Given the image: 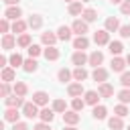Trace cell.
<instances>
[{
	"label": "cell",
	"mask_w": 130,
	"mask_h": 130,
	"mask_svg": "<svg viewBox=\"0 0 130 130\" xmlns=\"http://www.w3.org/2000/svg\"><path fill=\"white\" fill-rule=\"evenodd\" d=\"M110 2H112V4H122L124 0H110Z\"/></svg>",
	"instance_id": "obj_51"
},
{
	"label": "cell",
	"mask_w": 130,
	"mask_h": 130,
	"mask_svg": "<svg viewBox=\"0 0 130 130\" xmlns=\"http://www.w3.org/2000/svg\"><path fill=\"white\" fill-rule=\"evenodd\" d=\"M89 47V39L83 35V37H77L75 41H73V49H77V51H83V49H87Z\"/></svg>",
	"instance_id": "obj_20"
},
{
	"label": "cell",
	"mask_w": 130,
	"mask_h": 130,
	"mask_svg": "<svg viewBox=\"0 0 130 130\" xmlns=\"http://www.w3.org/2000/svg\"><path fill=\"white\" fill-rule=\"evenodd\" d=\"M73 79L79 81V83L85 81V79H87V71H85L83 67H75V69H73Z\"/></svg>",
	"instance_id": "obj_34"
},
{
	"label": "cell",
	"mask_w": 130,
	"mask_h": 130,
	"mask_svg": "<svg viewBox=\"0 0 130 130\" xmlns=\"http://www.w3.org/2000/svg\"><path fill=\"white\" fill-rule=\"evenodd\" d=\"M71 32H73V30H71V26H65V24H63V26H59L57 37H59L61 41H69V39H71Z\"/></svg>",
	"instance_id": "obj_24"
},
{
	"label": "cell",
	"mask_w": 130,
	"mask_h": 130,
	"mask_svg": "<svg viewBox=\"0 0 130 130\" xmlns=\"http://www.w3.org/2000/svg\"><path fill=\"white\" fill-rule=\"evenodd\" d=\"M79 120H81V116H79L75 110H67V112L63 114V122H65L67 126H75Z\"/></svg>",
	"instance_id": "obj_6"
},
{
	"label": "cell",
	"mask_w": 130,
	"mask_h": 130,
	"mask_svg": "<svg viewBox=\"0 0 130 130\" xmlns=\"http://www.w3.org/2000/svg\"><path fill=\"white\" fill-rule=\"evenodd\" d=\"M83 106H85V100H81V98H73V102H71V110L81 112V110H83Z\"/></svg>",
	"instance_id": "obj_38"
},
{
	"label": "cell",
	"mask_w": 130,
	"mask_h": 130,
	"mask_svg": "<svg viewBox=\"0 0 130 130\" xmlns=\"http://www.w3.org/2000/svg\"><path fill=\"white\" fill-rule=\"evenodd\" d=\"M8 28H10V24H8V18H2V20H0V30H2L4 35H8Z\"/></svg>",
	"instance_id": "obj_45"
},
{
	"label": "cell",
	"mask_w": 130,
	"mask_h": 130,
	"mask_svg": "<svg viewBox=\"0 0 130 130\" xmlns=\"http://www.w3.org/2000/svg\"><path fill=\"white\" fill-rule=\"evenodd\" d=\"M39 118H41V122H53V118H55V110H51V108H43L41 110V114H39Z\"/></svg>",
	"instance_id": "obj_22"
},
{
	"label": "cell",
	"mask_w": 130,
	"mask_h": 130,
	"mask_svg": "<svg viewBox=\"0 0 130 130\" xmlns=\"http://www.w3.org/2000/svg\"><path fill=\"white\" fill-rule=\"evenodd\" d=\"M65 130H77L75 126H65Z\"/></svg>",
	"instance_id": "obj_52"
},
{
	"label": "cell",
	"mask_w": 130,
	"mask_h": 130,
	"mask_svg": "<svg viewBox=\"0 0 130 130\" xmlns=\"http://www.w3.org/2000/svg\"><path fill=\"white\" fill-rule=\"evenodd\" d=\"M83 2H71L69 4V14H73V16H77V14H83Z\"/></svg>",
	"instance_id": "obj_32"
},
{
	"label": "cell",
	"mask_w": 130,
	"mask_h": 130,
	"mask_svg": "<svg viewBox=\"0 0 130 130\" xmlns=\"http://www.w3.org/2000/svg\"><path fill=\"white\" fill-rule=\"evenodd\" d=\"M41 41H43V45H47V47H55V43L59 41V37H57L55 32L47 30V32H43V35H41Z\"/></svg>",
	"instance_id": "obj_10"
},
{
	"label": "cell",
	"mask_w": 130,
	"mask_h": 130,
	"mask_svg": "<svg viewBox=\"0 0 130 130\" xmlns=\"http://www.w3.org/2000/svg\"><path fill=\"white\" fill-rule=\"evenodd\" d=\"M71 63L77 65V67H83L85 63H89V55H85L83 51H75L73 57H71Z\"/></svg>",
	"instance_id": "obj_5"
},
{
	"label": "cell",
	"mask_w": 130,
	"mask_h": 130,
	"mask_svg": "<svg viewBox=\"0 0 130 130\" xmlns=\"http://www.w3.org/2000/svg\"><path fill=\"white\" fill-rule=\"evenodd\" d=\"M118 32H120V37H122V39H130V24H122Z\"/></svg>",
	"instance_id": "obj_43"
},
{
	"label": "cell",
	"mask_w": 130,
	"mask_h": 130,
	"mask_svg": "<svg viewBox=\"0 0 130 130\" xmlns=\"http://www.w3.org/2000/svg\"><path fill=\"white\" fill-rule=\"evenodd\" d=\"M26 51H28V55H30V57H32V59H35V57H39V55H41V53H43V49H41V47H39V45H35V43H32V45H30V47H28V49H26Z\"/></svg>",
	"instance_id": "obj_41"
},
{
	"label": "cell",
	"mask_w": 130,
	"mask_h": 130,
	"mask_svg": "<svg viewBox=\"0 0 130 130\" xmlns=\"http://www.w3.org/2000/svg\"><path fill=\"white\" fill-rule=\"evenodd\" d=\"M126 130H130V126H128V128H126Z\"/></svg>",
	"instance_id": "obj_56"
},
{
	"label": "cell",
	"mask_w": 130,
	"mask_h": 130,
	"mask_svg": "<svg viewBox=\"0 0 130 130\" xmlns=\"http://www.w3.org/2000/svg\"><path fill=\"white\" fill-rule=\"evenodd\" d=\"M6 63H8V59H6V57H4V55H2V57H0V67H2V69H4V67H6Z\"/></svg>",
	"instance_id": "obj_50"
},
{
	"label": "cell",
	"mask_w": 130,
	"mask_h": 130,
	"mask_svg": "<svg viewBox=\"0 0 130 130\" xmlns=\"http://www.w3.org/2000/svg\"><path fill=\"white\" fill-rule=\"evenodd\" d=\"M4 4H8V6H18V0H2Z\"/></svg>",
	"instance_id": "obj_49"
},
{
	"label": "cell",
	"mask_w": 130,
	"mask_h": 130,
	"mask_svg": "<svg viewBox=\"0 0 130 130\" xmlns=\"http://www.w3.org/2000/svg\"><path fill=\"white\" fill-rule=\"evenodd\" d=\"M91 77H93V81H98V83H106V79H108V71H106L104 67H95L93 73H91Z\"/></svg>",
	"instance_id": "obj_13"
},
{
	"label": "cell",
	"mask_w": 130,
	"mask_h": 130,
	"mask_svg": "<svg viewBox=\"0 0 130 130\" xmlns=\"http://www.w3.org/2000/svg\"><path fill=\"white\" fill-rule=\"evenodd\" d=\"M0 95H2V98H8V95H10V85H8V83H2V87H0Z\"/></svg>",
	"instance_id": "obj_46"
},
{
	"label": "cell",
	"mask_w": 130,
	"mask_h": 130,
	"mask_svg": "<svg viewBox=\"0 0 130 130\" xmlns=\"http://www.w3.org/2000/svg\"><path fill=\"white\" fill-rule=\"evenodd\" d=\"M12 91H14L16 95L24 98V95H26V91H28V87H26V83H24V81H16V83H14V87H12Z\"/></svg>",
	"instance_id": "obj_29"
},
{
	"label": "cell",
	"mask_w": 130,
	"mask_h": 130,
	"mask_svg": "<svg viewBox=\"0 0 130 130\" xmlns=\"http://www.w3.org/2000/svg\"><path fill=\"white\" fill-rule=\"evenodd\" d=\"M104 28H106L108 32H116V30H120V20H118L116 16H110V18H106Z\"/></svg>",
	"instance_id": "obj_9"
},
{
	"label": "cell",
	"mask_w": 130,
	"mask_h": 130,
	"mask_svg": "<svg viewBox=\"0 0 130 130\" xmlns=\"http://www.w3.org/2000/svg\"><path fill=\"white\" fill-rule=\"evenodd\" d=\"M32 102L37 106H47L49 104V93L47 91H35L32 93Z\"/></svg>",
	"instance_id": "obj_14"
},
{
	"label": "cell",
	"mask_w": 130,
	"mask_h": 130,
	"mask_svg": "<svg viewBox=\"0 0 130 130\" xmlns=\"http://www.w3.org/2000/svg\"><path fill=\"white\" fill-rule=\"evenodd\" d=\"M91 114H93L95 120H104V118L108 116V108H106V106H93V112H91Z\"/></svg>",
	"instance_id": "obj_30"
},
{
	"label": "cell",
	"mask_w": 130,
	"mask_h": 130,
	"mask_svg": "<svg viewBox=\"0 0 130 130\" xmlns=\"http://www.w3.org/2000/svg\"><path fill=\"white\" fill-rule=\"evenodd\" d=\"M65 2H69V4H71V2H77V0H65Z\"/></svg>",
	"instance_id": "obj_54"
},
{
	"label": "cell",
	"mask_w": 130,
	"mask_h": 130,
	"mask_svg": "<svg viewBox=\"0 0 130 130\" xmlns=\"http://www.w3.org/2000/svg\"><path fill=\"white\" fill-rule=\"evenodd\" d=\"M79 2H91V0H79Z\"/></svg>",
	"instance_id": "obj_55"
},
{
	"label": "cell",
	"mask_w": 130,
	"mask_h": 130,
	"mask_svg": "<svg viewBox=\"0 0 130 130\" xmlns=\"http://www.w3.org/2000/svg\"><path fill=\"white\" fill-rule=\"evenodd\" d=\"M93 41H95V45H110V32L106 28L95 30L93 32Z\"/></svg>",
	"instance_id": "obj_4"
},
{
	"label": "cell",
	"mask_w": 130,
	"mask_h": 130,
	"mask_svg": "<svg viewBox=\"0 0 130 130\" xmlns=\"http://www.w3.org/2000/svg\"><path fill=\"white\" fill-rule=\"evenodd\" d=\"M83 95H85V98H83V100H85V104H89V106H98V100L102 98V95H100L98 91H93V89H89V91H85Z\"/></svg>",
	"instance_id": "obj_18"
},
{
	"label": "cell",
	"mask_w": 130,
	"mask_h": 130,
	"mask_svg": "<svg viewBox=\"0 0 130 130\" xmlns=\"http://www.w3.org/2000/svg\"><path fill=\"white\" fill-rule=\"evenodd\" d=\"M14 45H16V39H14L10 32L2 37V49H4V51H10V49H14Z\"/></svg>",
	"instance_id": "obj_19"
},
{
	"label": "cell",
	"mask_w": 130,
	"mask_h": 130,
	"mask_svg": "<svg viewBox=\"0 0 130 130\" xmlns=\"http://www.w3.org/2000/svg\"><path fill=\"white\" fill-rule=\"evenodd\" d=\"M12 130H30V128H28V124H24V122H16V124L12 126Z\"/></svg>",
	"instance_id": "obj_47"
},
{
	"label": "cell",
	"mask_w": 130,
	"mask_h": 130,
	"mask_svg": "<svg viewBox=\"0 0 130 130\" xmlns=\"http://www.w3.org/2000/svg\"><path fill=\"white\" fill-rule=\"evenodd\" d=\"M8 63H10V67L16 69V67H22V65H24V59H22L18 53H12V55L8 57Z\"/></svg>",
	"instance_id": "obj_27"
},
{
	"label": "cell",
	"mask_w": 130,
	"mask_h": 130,
	"mask_svg": "<svg viewBox=\"0 0 130 130\" xmlns=\"http://www.w3.org/2000/svg\"><path fill=\"white\" fill-rule=\"evenodd\" d=\"M114 114H116V116H120V118L128 116V108H126V104H118V106L114 108Z\"/></svg>",
	"instance_id": "obj_39"
},
{
	"label": "cell",
	"mask_w": 130,
	"mask_h": 130,
	"mask_svg": "<svg viewBox=\"0 0 130 130\" xmlns=\"http://www.w3.org/2000/svg\"><path fill=\"white\" fill-rule=\"evenodd\" d=\"M120 12H122V14H130V0H124V2L120 4Z\"/></svg>",
	"instance_id": "obj_44"
},
{
	"label": "cell",
	"mask_w": 130,
	"mask_h": 130,
	"mask_svg": "<svg viewBox=\"0 0 130 130\" xmlns=\"http://www.w3.org/2000/svg\"><path fill=\"white\" fill-rule=\"evenodd\" d=\"M118 100H120V104H130V89H122L120 93H118Z\"/></svg>",
	"instance_id": "obj_40"
},
{
	"label": "cell",
	"mask_w": 130,
	"mask_h": 130,
	"mask_svg": "<svg viewBox=\"0 0 130 130\" xmlns=\"http://www.w3.org/2000/svg\"><path fill=\"white\" fill-rule=\"evenodd\" d=\"M20 16H22V10L18 6H8L4 10V18H8V20H20Z\"/></svg>",
	"instance_id": "obj_7"
},
{
	"label": "cell",
	"mask_w": 130,
	"mask_h": 130,
	"mask_svg": "<svg viewBox=\"0 0 130 130\" xmlns=\"http://www.w3.org/2000/svg\"><path fill=\"white\" fill-rule=\"evenodd\" d=\"M126 63H128V65H130V53H128V55H126Z\"/></svg>",
	"instance_id": "obj_53"
},
{
	"label": "cell",
	"mask_w": 130,
	"mask_h": 130,
	"mask_svg": "<svg viewBox=\"0 0 130 130\" xmlns=\"http://www.w3.org/2000/svg\"><path fill=\"white\" fill-rule=\"evenodd\" d=\"M102 61H104V55H102L100 51H93V53H89V65H93V67H100V65H102Z\"/></svg>",
	"instance_id": "obj_26"
},
{
	"label": "cell",
	"mask_w": 130,
	"mask_h": 130,
	"mask_svg": "<svg viewBox=\"0 0 130 130\" xmlns=\"http://www.w3.org/2000/svg\"><path fill=\"white\" fill-rule=\"evenodd\" d=\"M14 79H16V71H14V67H4V69H2V81L8 83V81H14Z\"/></svg>",
	"instance_id": "obj_21"
},
{
	"label": "cell",
	"mask_w": 130,
	"mask_h": 130,
	"mask_svg": "<svg viewBox=\"0 0 130 130\" xmlns=\"http://www.w3.org/2000/svg\"><path fill=\"white\" fill-rule=\"evenodd\" d=\"M18 118H20L18 108H6V112H4V122H12V124H16Z\"/></svg>",
	"instance_id": "obj_12"
},
{
	"label": "cell",
	"mask_w": 130,
	"mask_h": 130,
	"mask_svg": "<svg viewBox=\"0 0 130 130\" xmlns=\"http://www.w3.org/2000/svg\"><path fill=\"white\" fill-rule=\"evenodd\" d=\"M22 69H24L26 73H35V71L39 69V63H37V61H35L32 57H28V59L24 61V65H22Z\"/></svg>",
	"instance_id": "obj_28"
},
{
	"label": "cell",
	"mask_w": 130,
	"mask_h": 130,
	"mask_svg": "<svg viewBox=\"0 0 130 130\" xmlns=\"http://www.w3.org/2000/svg\"><path fill=\"white\" fill-rule=\"evenodd\" d=\"M57 77H59V81H63V83H65V81H69V79L73 77V71H69V69H65V67H63V69H59Z\"/></svg>",
	"instance_id": "obj_37"
},
{
	"label": "cell",
	"mask_w": 130,
	"mask_h": 130,
	"mask_svg": "<svg viewBox=\"0 0 130 130\" xmlns=\"http://www.w3.org/2000/svg\"><path fill=\"white\" fill-rule=\"evenodd\" d=\"M16 45H18V47H26V49H28V47L32 45V41H30V35H28V32L20 35V37L16 39Z\"/></svg>",
	"instance_id": "obj_35"
},
{
	"label": "cell",
	"mask_w": 130,
	"mask_h": 130,
	"mask_svg": "<svg viewBox=\"0 0 130 130\" xmlns=\"http://www.w3.org/2000/svg\"><path fill=\"white\" fill-rule=\"evenodd\" d=\"M43 55H45V59H47V61H57L61 53H59V49H57V47H47V49L43 51Z\"/></svg>",
	"instance_id": "obj_16"
},
{
	"label": "cell",
	"mask_w": 130,
	"mask_h": 130,
	"mask_svg": "<svg viewBox=\"0 0 130 130\" xmlns=\"http://www.w3.org/2000/svg\"><path fill=\"white\" fill-rule=\"evenodd\" d=\"M41 112H39V106L35 104V102H26L24 106H22V116H26V118H37Z\"/></svg>",
	"instance_id": "obj_2"
},
{
	"label": "cell",
	"mask_w": 130,
	"mask_h": 130,
	"mask_svg": "<svg viewBox=\"0 0 130 130\" xmlns=\"http://www.w3.org/2000/svg\"><path fill=\"white\" fill-rule=\"evenodd\" d=\"M98 93L102 95V98H112L114 95V87L106 81V83H100V87H98Z\"/></svg>",
	"instance_id": "obj_17"
},
{
	"label": "cell",
	"mask_w": 130,
	"mask_h": 130,
	"mask_svg": "<svg viewBox=\"0 0 130 130\" xmlns=\"http://www.w3.org/2000/svg\"><path fill=\"white\" fill-rule=\"evenodd\" d=\"M4 104H6V108H22L26 102H24V98H20V95L12 93V95L4 98Z\"/></svg>",
	"instance_id": "obj_1"
},
{
	"label": "cell",
	"mask_w": 130,
	"mask_h": 130,
	"mask_svg": "<svg viewBox=\"0 0 130 130\" xmlns=\"http://www.w3.org/2000/svg\"><path fill=\"white\" fill-rule=\"evenodd\" d=\"M108 126H110L112 130H122V128H124V122H122L120 116H112V118L108 120Z\"/></svg>",
	"instance_id": "obj_31"
},
{
	"label": "cell",
	"mask_w": 130,
	"mask_h": 130,
	"mask_svg": "<svg viewBox=\"0 0 130 130\" xmlns=\"http://www.w3.org/2000/svg\"><path fill=\"white\" fill-rule=\"evenodd\" d=\"M32 130H49V124H47V122H39Z\"/></svg>",
	"instance_id": "obj_48"
},
{
	"label": "cell",
	"mask_w": 130,
	"mask_h": 130,
	"mask_svg": "<svg viewBox=\"0 0 130 130\" xmlns=\"http://www.w3.org/2000/svg\"><path fill=\"white\" fill-rule=\"evenodd\" d=\"M67 93L71 98H81V93H85V91H83V85L77 81V83H69L67 85Z\"/></svg>",
	"instance_id": "obj_11"
},
{
	"label": "cell",
	"mask_w": 130,
	"mask_h": 130,
	"mask_svg": "<svg viewBox=\"0 0 130 130\" xmlns=\"http://www.w3.org/2000/svg\"><path fill=\"white\" fill-rule=\"evenodd\" d=\"M120 83H122V85H124L126 89L130 87V71H124V73L120 75Z\"/></svg>",
	"instance_id": "obj_42"
},
{
	"label": "cell",
	"mask_w": 130,
	"mask_h": 130,
	"mask_svg": "<svg viewBox=\"0 0 130 130\" xmlns=\"http://www.w3.org/2000/svg\"><path fill=\"white\" fill-rule=\"evenodd\" d=\"M71 30H73L77 37H83V35L87 32V22H85L83 18H77V20H73V24H71Z\"/></svg>",
	"instance_id": "obj_3"
},
{
	"label": "cell",
	"mask_w": 130,
	"mask_h": 130,
	"mask_svg": "<svg viewBox=\"0 0 130 130\" xmlns=\"http://www.w3.org/2000/svg\"><path fill=\"white\" fill-rule=\"evenodd\" d=\"M26 22H28V26H30L32 30H37V28L43 26V16H41V14H30Z\"/></svg>",
	"instance_id": "obj_15"
},
{
	"label": "cell",
	"mask_w": 130,
	"mask_h": 130,
	"mask_svg": "<svg viewBox=\"0 0 130 130\" xmlns=\"http://www.w3.org/2000/svg\"><path fill=\"white\" fill-rule=\"evenodd\" d=\"M53 110H55L57 114H65V112H67V104H65V100H55V102H53Z\"/></svg>",
	"instance_id": "obj_36"
},
{
	"label": "cell",
	"mask_w": 130,
	"mask_h": 130,
	"mask_svg": "<svg viewBox=\"0 0 130 130\" xmlns=\"http://www.w3.org/2000/svg\"><path fill=\"white\" fill-rule=\"evenodd\" d=\"M81 18H83L85 22H93V20L98 18V10H93V8H85L83 14H81Z\"/></svg>",
	"instance_id": "obj_33"
},
{
	"label": "cell",
	"mask_w": 130,
	"mask_h": 130,
	"mask_svg": "<svg viewBox=\"0 0 130 130\" xmlns=\"http://www.w3.org/2000/svg\"><path fill=\"white\" fill-rule=\"evenodd\" d=\"M126 65H128L126 59H122V57H114L112 63H110V69L116 71V73H124V67H126Z\"/></svg>",
	"instance_id": "obj_8"
},
{
	"label": "cell",
	"mask_w": 130,
	"mask_h": 130,
	"mask_svg": "<svg viewBox=\"0 0 130 130\" xmlns=\"http://www.w3.org/2000/svg\"><path fill=\"white\" fill-rule=\"evenodd\" d=\"M108 47H110V53H112L114 57H120V53L124 51V45H122L120 41H112V43H110Z\"/></svg>",
	"instance_id": "obj_25"
},
{
	"label": "cell",
	"mask_w": 130,
	"mask_h": 130,
	"mask_svg": "<svg viewBox=\"0 0 130 130\" xmlns=\"http://www.w3.org/2000/svg\"><path fill=\"white\" fill-rule=\"evenodd\" d=\"M26 26H28V22H24L22 18H20V20H14V22H12V32H18V35H24V30H26Z\"/></svg>",
	"instance_id": "obj_23"
}]
</instances>
